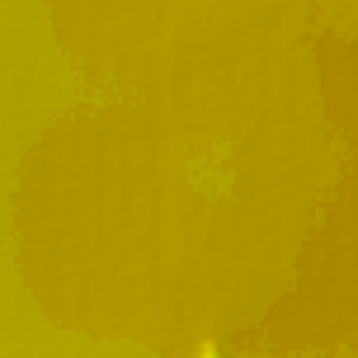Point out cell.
<instances>
[{"instance_id":"obj_1","label":"cell","mask_w":358,"mask_h":358,"mask_svg":"<svg viewBox=\"0 0 358 358\" xmlns=\"http://www.w3.org/2000/svg\"><path fill=\"white\" fill-rule=\"evenodd\" d=\"M193 358H224V352H221L213 341H204V344H199V347H196Z\"/></svg>"}]
</instances>
